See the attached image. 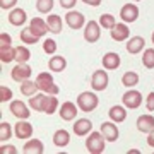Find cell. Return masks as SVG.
I'll list each match as a JSON object with an SVG mask.
<instances>
[{
	"label": "cell",
	"mask_w": 154,
	"mask_h": 154,
	"mask_svg": "<svg viewBox=\"0 0 154 154\" xmlns=\"http://www.w3.org/2000/svg\"><path fill=\"white\" fill-rule=\"evenodd\" d=\"M36 84H38L39 91H43L45 94H58L60 93V88L53 84V75L48 74V72H39L36 75Z\"/></svg>",
	"instance_id": "cell-1"
},
{
	"label": "cell",
	"mask_w": 154,
	"mask_h": 154,
	"mask_svg": "<svg viewBox=\"0 0 154 154\" xmlns=\"http://www.w3.org/2000/svg\"><path fill=\"white\" fill-rule=\"evenodd\" d=\"M98 103L99 99L98 96L91 91H86V93H81L77 96V106H79V110H82L84 113H89V111H93L98 108Z\"/></svg>",
	"instance_id": "cell-2"
},
{
	"label": "cell",
	"mask_w": 154,
	"mask_h": 154,
	"mask_svg": "<svg viewBox=\"0 0 154 154\" xmlns=\"http://www.w3.org/2000/svg\"><path fill=\"white\" fill-rule=\"evenodd\" d=\"M105 140L106 139L101 132H91L89 137L86 139V149H88L89 152H93V154L103 152V151H105V146H106Z\"/></svg>",
	"instance_id": "cell-3"
},
{
	"label": "cell",
	"mask_w": 154,
	"mask_h": 154,
	"mask_svg": "<svg viewBox=\"0 0 154 154\" xmlns=\"http://www.w3.org/2000/svg\"><path fill=\"white\" fill-rule=\"evenodd\" d=\"M108 82H110V77H108V72L103 70V69H99L93 74L91 77V88L94 91H105L108 88Z\"/></svg>",
	"instance_id": "cell-4"
},
{
	"label": "cell",
	"mask_w": 154,
	"mask_h": 154,
	"mask_svg": "<svg viewBox=\"0 0 154 154\" xmlns=\"http://www.w3.org/2000/svg\"><path fill=\"white\" fill-rule=\"evenodd\" d=\"M122 101H123V106L128 108V110H135L139 106L142 105V94L135 91V89H130L127 91L123 96H122Z\"/></svg>",
	"instance_id": "cell-5"
},
{
	"label": "cell",
	"mask_w": 154,
	"mask_h": 154,
	"mask_svg": "<svg viewBox=\"0 0 154 154\" xmlns=\"http://www.w3.org/2000/svg\"><path fill=\"white\" fill-rule=\"evenodd\" d=\"M101 36V24L96 21H89L84 28V39L88 43H96Z\"/></svg>",
	"instance_id": "cell-6"
},
{
	"label": "cell",
	"mask_w": 154,
	"mask_h": 154,
	"mask_svg": "<svg viewBox=\"0 0 154 154\" xmlns=\"http://www.w3.org/2000/svg\"><path fill=\"white\" fill-rule=\"evenodd\" d=\"M31 74H33V70H31V67L28 65V62H26V63H17L11 72L12 79H14L16 82H24V81H28L29 77H31Z\"/></svg>",
	"instance_id": "cell-7"
},
{
	"label": "cell",
	"mask_w": 154,
	"mask_h": 154,
	"mask_svg": "<svg viewBox=\"0 0 154 154\" xmlns=\"http://www.w3.org/2000/svg\"><path fill=\"white\" fill-rule=\"evenodd\" d=\"M11 113L16 116V118H19V120H28L29 116H31L28 105H26L24 101H21V99L11 103Z\"/></svg>",
	"instance_id": "cell-8"
},
{
	"label": "cell",
	"mask_w": 154,
	"mask_h": 154,
	"mask_svg": "<svg viewBox=\"0 0 154 154\" xmlns=\"http://www.w3.org/2000/svg\"><path fill=\"white\" fill-rule=\"evenodd\" d=\"M101 134L105 135V139L108 142H113L118 139L120 132H118V128H116V123L115 122H103L101 123Z\"/></svg>",
	"instance_id": "cell-9"
},
{
	"label": "cell",
	"mask_w": 154,
	"mask_h": 154,
	"mask_svg": "<svg viewBox=\"0 0 154 154\" xmlns=\"http://www.w3.org/2000/svg\"><path fill=\"white\" fill-rule=\"evenodd\" d=\"M14 132H16L17 139H31L33 135V125L26 120H19L14 127Z\"/></svg>",
	"instance_id": "cell-10"
},
{
	"label": "cell",
	"mask_w": 154,
	"mask_h": 154,
	"mask_svg": "<svg viewBox=\"0 0 154 154\" xmlns=\"http://www.w3.org/2000/svg\"><path fill=\"white\" fill-rule=\"evenodd\" d=\"M120 17L123 19V22H135L139 19V7L134 4H127L122 7Z\"/></svg>",
	"instance_id": "cell-11"
},
{
	"label": "cell",
	"mask_w": 154,
	"mask_h": 154,
	"mask_svg": "<svg viewBox=\"0 0 154 154\" xmlns=\"http://www.w3.org/2000/svg\"><path fill=\"white\" fill-rule=\"evenodd\" d=\"M65 22L70 26L72 29H81L82 26H86V19H84V16L81 14V12H77V11L67 12Z\"/></svg>",
	"instance_id": "cell-12"
},
{
	"label": "cell",
	"mask_w": 154,
	"mask_h": 154,
	"mask_svg": "<svg viewBox=\"0 0 154 154\" xmlns=\"http://www.w3.org/2000/svg\"><path fill=\"white\" fill-rule=\"evenodd\" d=\"M110 31H111V38L115 41H125L130 36V29L127 26V22H116V26Z\"/></svg>",
	"instance_id": "cell-13"
},
{
	"label": "cell",
	"mask_w": 154,
	"mask_h": 154,
	"mask_svg": "<svg viewBox=\"0 0 154 154\" xmlns=\"http://www.w3.org/2000/svg\"><path fill=\"white\" fill-rule=\"evenodd\" d=\"M29 28H31V31H33L36 36H45V34L50 31L48 28V22L45 21V19H41V17H34V19H31V22H29Z\"/></svg>",
	"instance_id": "cell-14"
},
{
	"label": "cell",
	"mask_w": 154,
	"mask_h": 154,
	"mask_svg": "<svg viewBox=\"0 0 154 154\" xmlns=\"http://www.w3.org/2000/svg\"><path fill=\"white\" fill-rule=\"evenodd\" d=\"M26 21H28V14H26V11H22L21 7H14V9H11V12H9V22H11L12 26H22Z\"/></svg>",
	"instance_id": "cell-15"
},
{
	"label": "cell",
	"mask_w": 154,
	"mask_h": 154,
	"mask_svg": "<svg viewBox=\"0 0 154 154\" xmlns=\"http://www.w3.org/2000/svg\"><path fill=\"white\" fill-rule=\"evenodd\" d=\"M77 108H79V106L74 105L72 101H65V103H62V106H60V116L65 122L74 120L75 115H77Z\"/></svg>",
	"instance_id": "cell-16"
},
{
	"label": "cell",
	"mask_w": 154,
	"mask_h": 154,
	"mask_svg": "<svg viewBox=\"0 0 154 154\" xmlns=\"http://www.w3.org/2000/svg\"><path fill=\"white\" fill-rule=\"evenodd\" d=\"M101 62H103V67H105L106 70H115V69L120 67V57H118V53H115V51L105 53Z\"/></svg>",
	"instance_id": "cell-17"
},
{
	"label": "cell",
	"mask_w": 154,
	"mask_h": 154,
	"mask_svg": "<svg viewBox=\"0 0 154 154\" xmlns=\"http://www.w3.org/2000/svg\"><path fill=\"white\" fill-rule=\"evenodd\" d=\"M137 130L144 134H149L151 130H154V116L152 115H140L137 118Z\"/></svg>",
	"instance_id": "cell-18"
},
{
	"label": "cell",
	"mask_w": 154,
	"mask_h": 154,
	"mask_svg": "<svg viewBox=\"0 0 154 154\" xmlns=\"http://www.w3.org/2000/svg\"><path fill=\"white\" fill-rule=\"evenodd\" d=\"M91 128H93V123H91L89 118H79L74 123V134L75 135H81V137L82 135H88L91 132Z\"/></svg>",
	"instance_id": "cell-19"
},
{
	"label": "cell",
	"mask_w": 154,
	"mask_h": 154,
	"mask_svg": "<svg viewBox=\"0 0 154 154\" xmlns=\"http://www.w3.org/2000/svg\"><path fill=\"white\" fill-rule=\"evenodd\" d=\"M43 151H45V146L39 139H29L22 147V152L26 154H41Z\"/></svg>",
	"instance_id": "cell-20"
},
{
	"label": "cell",
	"mask_w": 154,
	"mask_h": 154,
	"mask_svg": "<svg viewBox=\"0 0 154 154\" xmlns=\"http://www.w3.org/2000/svg\"><path fill=\"white\" fill-rule=\"evenodd\" d=\"M144 46H146V39H144L142 36H134V38H130L128 41H127V51L132 53V55L142 51Z\"/></svg>",
	"instance_id": "cell-21"
},
{
	"label": "cell",
	"mask_w": 154,
	"mask_h": 154,
	"mask_svg": "<svg viewBox=\"0 0 154 154\" xmlns=\"http://www.w3.org/2000/svg\"><path fill=\"white\" fill-rule=\"evenodd\" d=\"M108 116H110V120H111V122H115V123H122V122L127 118V110H125V106H120V105L111 106L110 111H108Z\"/></svg>",
	"instance_id": "cell-22"
},
{
	"label": "cell",
	"mask_w": 154,
	"mask_h": 154,
	"mask_svg": "<svg viewBox=\"0 0 154 154\" xmlns=\"http://www.w3.org/2000/svg\"><path fill=\"white\" fill-rule=\"evenodd\" d=\"M69 142H70V134L67 132V130L60 128V130H57L53 134V144H55L57 147H65Z\"/></svg>",
	"instance_id": "cell-23"
},
{
	"label": "cell",
	"mask_w": 154,
	"mask_h": 154,
	"mask_svg": "<svg viewBox=\"0 0 154 154\" xmlns=\"http://www.w3.org/2000/svg\"><path fill=\"white\" fill-rule=\"evenodd\" d=\"M57 108H58V99L55 98V94H46L45 103H43V113L51 115V113L57 111Z\"/></svg>",
	"instance_id": "cell-24"
},
{
	"label": "cell",
	"mask_w": 154,
	"mask_h": 154,
	"mask_svg": "<svg viewBox=\"0 0 154 154\" xmlns=\"http://www.w3.org/2000/svg\"><path fill=\"white\" fill-rule=\"evenodd\" d=\"M48 28H50V33H62V28H63V24H62V17L57 16V14H50L48 16Z\"/></svg>",
	"instance_id": "cell-25"
},
{
	"label": "cell",
	"mask_w": 154,
	"mask_h": 154,
	"mask_svg": "<svg viewBox=\"0 0 154 154\" xmlns=\"http://www.w3.org/2000/svg\"><path fill=\"white\" fill-rule=\"evenodd\" d=\"M48 67H50V70H51V72H62V70H65L67 60L63 58V57L55 55L53 58H50V60H48Z\"/></svg>",
	"instance_id": "cell-26"
},
{
	"label": "cell",
	"mask_w": 154,
	"mask_h": 154,
	"mask_svg": "<svg viewBox=\"0 0 154 154\" xmlns=\"http://www.w3.org/2000/svg\"><path fill=\"white\" fill-rule=\"evenodd\" d=\"M45 98H46V94H45V93L29 96V108H31V110H34V111H43Z\"/></svg>",
	"instance_id": "cell-27"
},
{
	"label": "cell",
	"mask_w": 154,
	"mask_h": 154,
	"mask_svg": "<svg viewBox=\"0 0 154 154\" xmlns=\"http://www.w3.org/2000/svg\"><path fill=\"white\" fill-rule=\"evenodd\" d=\"M122 84H123L125 88H135L139 84V74L137 72H132V70L125 72V74L122 75Z\"/></svg>",
	"instance_id": "cell-28"
},
{
	"label": "cell",
	"mask_w": 154,
	"mask_h": 154,
	"mask_svg": "<svg viewBox=\"0 0 154 154\" xmlns=\"http://www.w3.org/2000/svg\"><path fill=\"white\" fill-rule=\"evenodd\" d=\"M38 84H36V81H24V82H21V93L24 94V96H34L36 94V91H38Z\"/></svg>",
	"instance_id": "cell-29"
},
{
	"label": "cell",
	"mask_w": 154,
	"mask_h": 154,
	"mask_svg": "<svg viewBox=\"0 0 154 154\" xmlns=\"http://www.w3.org/2000/svg\"><path fill=\"white\" fill-rule=\"evenodd\" d=\"M38 39H39V36H36L31 31V28H26L21 31V41L24 45H34V43H38Z\"/></svg>",
	"instance_id": "cell-30"
},
{
	"label": "cell",
	"mask_w": 154,
	"mask_h": 154,
	"mask_svg": "<svg viewBox=\"0 0 154 154\" xmlns=\"http://www.w3.org/2000/svg\"><path fill=\"white\" fill-rule=\"evenodd\" d=\"M31 58V51L26 46H16V62L17 63H26Z\"/></svg>",
	"instance_id": "cell-31"
},
{
	"label": "cell",
	"mask_w": 154,
	"mask_h": 154,
	"mask_svg": "<svg viewBox=\"0 0 154 154\" xmlns=\"http://www.w3.org/2000/svg\"><path fill=\"white\" fill-rule=\"evenodd\" d=\"M99 24L103 29H113L116 26V19L111 14H101L99 16Z\"/></svg>",
	"instance_id": "cell-32"
},
{
	"label": "cell",
	"mask_w": 154,
	"mask_h": 154,
	"mask_svg": "<svg viewBox=\"0 0 154 154\" xmlns=\"http://www.w3.org/2000/svg\"><path fill=\"white\" fill-rule=\"evenodd\" d=\"M0 60L4 63H9V62L16 60V48H12V46L0 48Z\"/></svg>",
	"instance_id": "cell-33"
},
{
	"label": "cell",
	"mask_w": 154,
	"mask_h": 154,
	"mask_svg": "<svg viewBox=\"0 0 154 154\" xmlns=\"http://www.w3.org/2000/svg\"><path fill=\"white\" fill-rule=\"evenodd\" d=\"M142 63H144V67H146V69H154V48L144 50Z\"/></svg>",
	"instance_id": "cell-34"
},
{
	"label": "cell",
	"mask_w": 154,
	"mask_h": 154,
	"mask_svg": "<svg viewBox=\"0 0 154 154\" xmlns=\"http://www.w3.org/2000/svg\"><path fill=\"white\" fill-rule=\"evenodd\" d=\"M12 135V127L7 123V122H2L0 123V140L2 142H7Z\"/></svg>",
	"instance_id": "cell-35"
},
{
	"label": "cell",
	"mask_w": 154,
	"mask_h": 154,
	"mask_svg": "<svg viewBox=\"0 0 154 154\" xmlns=\"http://www.w3.org/2000/svg\"><path fill=\"white\" fill-rule=\"evenodd\" d=\"M36 9L41 14H48L53 9V0H36Z\"/></svg>",
	"instance_id": "cell-36"
},
{
	"label": "cell",
	"mask_w": 154,
	"mask_h": 154,
	"mask_svg": "<svg viewBox=\"0 0 154 154\" xmlns=\"http://www.w3.org/2000/svg\"><path fill=\"white\" fill-rule=\"evenodd\" d=\"M43 50H45V53L53 55V53L57 51V41H55V39H51V38H48V39L43 43Z\"/></svg>",
	"instance_id": "cell-37"
},
{
	"label": "cell",
	"mask_w": 154,
	"mask_h": 154,
	"mask_svg": "<svg viewBox=\"0 0 154 154\" xmlns=\"http://www.w3.org/2000/svg\"><path fill=\"white\" fill-rule=\"evenodd\" d=\"M11 99H12L11 88H7V86H0V101H2V103H7V101H11Z\"/></svg>",
	"instance_id": "cell-38"
},
{
	"label": "cell",
	"mask_w": 154,
	"mask_h": 154,
	"mask_svg": "<svg viewBox=\"0 0 154 154\" xmlns=\"http://www.w3.org/2000/svg\"><path fill=\"white\" fill-rule=\"evenodd\" d=\"M12 46V38L7 33H0V48H7Z\"/></svg>",
	"instance_id": "cell-39"
},
{
	"label": "cell",
	"mask_w": 154,
	"mask_h": 154,
	"mask_svg": "<svg viewBox=\"0 0 154 154\" xmlns=\"http://www.w3.org/2000/svg\"><path fill=\"white\" fill-rule=\"evenodd\" d=\"M17 4V0H0V7L7 11V9H14V5Z\"/></svg>",
	"instance_id": "cell-40"
},
{
	"label": "cell",
	"mask_w": 154,
	"mask_h": 154,
	"mask_svg": "<svg viewBox=\"0 0 154 154\" xmlns=\"http://www.w3.org/2000/svg\"><path fill=\"white\" fill-rule=\"evenodd\" d=\"M146 108L149 111H154V93H149L146 98Z\"/></svg>",
	"instance_id": "cell-41"
},
{
	"label": "cell",
	"mask_w": 154,
	"mask_h": 154,
	"mask_svg": "<svg viewBox=\"0 0 154 154\" xmlns=\"http://www.w3.org/2000/svg\"><path fill=\"white\" fill-rule=\"evenodd\" d=\"M2 154H16L17 152V149L14 147V146H2Z\"/></svg>",
	"instance_id": "cell-42"
},
{
	"label": "cell",
	"mask_w": 154,
	"mask_h": 154,
	"mask_svg": "<svg viewBox=\"0 0 154 154\" xmlns=\"http://www.w3.org/2000/svg\"><path fill=\"white\" fill-rule=\"evenodd\" d=\"M75 4H77V0H60V5L63 9H72Z\"/></svg>",
	"instance_id": "cell-43"
},
{
	"label": "cell",
	"mask_w": 154,
	"mask_h": 154,
	"mask_svg": "<svg viewBox=\"0 0 154 154\" xmlns=\"http://www.w3.org/2000/svg\"><path fill=\"white\" fill-rule=\"evenodd\" d=\"M86 5H91V7H98L101 4V0H82Z\"/></svg>",
	"instance_id": "cell-44"
},
{
	"label": "cell",
	"mask_w": 154,
	"mask_h": 154,
	"mask_svg": "<svg viewBox=\"0 0 154 154\" xmlns=\"http://www.w3.org/2000/svg\"><path fill=\"white\" fill-rule=\"evenodd\" d=\"M147 144L151 147H154V130H151V132L147 134Z\"/></svg>",
	"instance_id": "cell-45"
},
{
	"label": "cell",
	"mask_w": 154,
	"mask_h": 154,
	"mask_svg": "<svg viewBox=\"0 0 154 154\" xmlns=\"http://www.w3.org/2000/svg\"><path fill=\"white\" fill-rule=\"evenodd\" d=\"M128 152H132V154H139V152H140V151H139V149H130Z\"/></svg>",
	"instance_id": "cell-46"
},
{
	"label": "cell",
	"mask_w": 154,
	"mask_h": 154,
	"mask_svg": "<svg viewBox=\"0 0 154 154\" xmlns=\"http://www.w3.org/2000/svg\"><path fill=\"white\" fill-rule=\"evenodd\" d=\"M152 45H154V33H152Z\"/></svg>",
	"instance_id": "cell-47"
},
{
	"label": "cell",
	"mask_w": 154,
	"mask_h": 154,
	"mask_svg": "<svg viewBox=\"0 0 154 154\" xmlns=\"http://www.w3.org/2000/svg\"><path fill=\"white\" fill-rule=\"evenodd\" d=\"M134 2H140V0H134Z\"/></svg>",
	"instance_id": "cell-48"
}]
</instances>
